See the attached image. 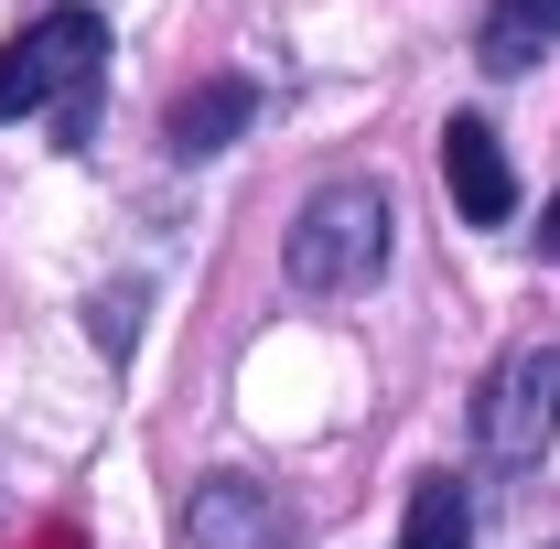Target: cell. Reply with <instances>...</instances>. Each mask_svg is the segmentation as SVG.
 <instances>
[{
	"label": "cell",
	"instance_id": "7a4b0ae2",
	"mask_svg": "<svg viewBox=\"0 0 560 549\" xmlns=\"http://www.w3.org/2000/svg\"><path fill=\"white\" fill-rule=\"evenodd\" d=\"M280 270H291V291H313V302L366 291V280L388 270V195H377V184H324L313 206L291 215Z\"/></svg>",
	"mask_w": 560,
	"mask_h": 549
},
{
	"label": "cell",
	"instance_id": "5b68a950",
	"mask_svg": "<svg viewBox=\"0 0 560 549\" xmlns=\"http://www.w3.org/2000/svg\"><path fill=\"white\" fill-rule=\"evenodd\" d=\"M442 184H453L464 226H506V215H517V173H506V151H495L486 119H453V130H442Z\"/></svg>",
	"mask_w": 560,
	"mask_h": 549
},
{
	"label": "cell",
	"instance_id": "277c9868",
	"mask_svg": "<svg viewBox=\"0 0 560 549\" xmlns=\"http://www.w3.org/2000/svg\"><path fill=\"white\" fill-rule=\"evenodd\" d=\"M173 539L184 549H291V506L248 475H206L173 506Z\"/></svg>",
	"mask_w": 560,
	"mask_h": 549
},
{
	"label": "cell",
	"instance_id": "6da1fadb",
	"mask_svg": "<svg viewBox=\"0 0 560 549\" xmlns=\"http://www.w3.org/2000/svg\"><path fill=\"white\" fill-rule=\"evenodd\" d=\"M97 75H108V22L97 11H44L0 55V119H55L66 140L97 130Z\"/></svg>",
	"mask_w": 560,
	"mask_h": 549
},
{
	"label": "cell",
	"instance_id": "9c48e42d",
	"mask_svg": "<svg viewBox=\"0 0 560 549\" xmlns=\"http://www.w3.org/2000/svg\"><path fill=\"white\" fill-rule=\"evenodd\" d=\"M130 313H140V291H97V313H86V324H97L108 355H130Z\"/></svg>",
	"mask_w": 560,
	"mask_h": 549
},
{
	"label": "cell",
	"instance_id": "8992f818",
	"mask_svg": "<svg viewBox=\"0 0 560 549\" xmlns=\"http://www.w3.org/2000/svg\"><path fill=\"white\" fill-rule=\"evenodd\" d=\"M248 119H259V86H248V75H206L195 97H173V151L206 162V151H226Z\"/></svg>",
	"mask_w": 560,
	"mask_h": 549
},
{
	"label": "cell",
	"instance_id": "52a82bcc",
	"mask_svg": "<svg viewBox=\"0 0 560 549\" xmlns=\"http://www.w3.org/2000/svg\"><path fill=\"white\" fill-rule=\"evenodd\" d=\"M539 44H560V0H486V33H475V55L495 75H517Z\"/></svg>",
	"mask_w": 560,
	"mask_h": 549
},
{
	"label": "cell",
	"instance_id": "30bf717a",
	"mask_svg": "<svg viewBox=\"0 0 560 549\" xmlns=\"http://www.w3.org/2000/svg\"><path fill=\"white\" fill-rule=\"evenodd\" d=\"M539 248H550V259H560V195H550V206H539Z\"/></svg>",
	"mask_w": 560,
	"mask_h": 549
},
{
	"label": "cell",
	"instance_id": "ba28073f",
	"mask_svg": "<svg viewBox=\"0 0 560 549\" xmlns=\"http://www.w3.org/2000/svg\"><path fill=\"white\" fill-rule=\"evenodd\" d=\"M399 549H475V495H464L453 475H420L410 517H399Z\"/></svg>",
	"mask_w": 560,
	"mask_h": 549
},
{
	"label": "cell",
	"instance_id": "3957f363",
	"mask_svg": "<svg viewBox=\"0 0 560 549\" xmlns=\"http://www.w3.org/2000/svg\"><path fill=\"white\" fill-rule=\"evenodd\" d=\"M475 442H486V464H539L560 442V335H528L495 355L486 399H475Z\"/></svg>",
	"mask_w": 560,
	"mask_h": 549
}]
</instances>
